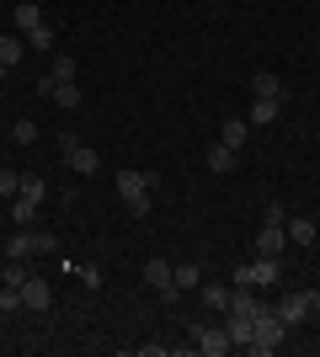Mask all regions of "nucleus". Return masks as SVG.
<instances>
[{"label": "nucleus", "instance_id": "1", "mask_svg": "<svg viewBox=\"0 0 320 357\" xmlns=\"http://www.w3.org/2000/svg\"><path fill=\"white\" fill-rule=\"evenodd\" d=\"M118 197L134 219H144L150 203H155V176H144V171H118Z\"/></svg>", "mask_w": 320, "mask_h": 357}, {"label": "nucleus", "instance_id": "2", "mask_svg": "<svg viewBox=\"0 0 320 357\" xmlns=\"http://www.w3.org/2000/svg\"><path fill=\"white\" fill-rule=\"evenodd\" d=\"M54 245H59V240L48 235V229H16L11 240H6V261H27V256H54Z\"/></svg>", "mask_w": 320, "mask_h": 357}, {"label": "nucleus", "instance_id": "3", "mask_svg": "<svg viewBox=\"0 0 320 357\" xmlns=\"http://www.w3.org/2000/svg\"><path fill=\"white\" fill-rule=\"evenodd\" d=\"M277 278H283V256H257L235 267V288H273Z\"/></svg>", "mask_w": 320, "mask_h": 357}, {"label": "nucleus", "instance_id": "4", "mask_svg": "<svg viewBox=\"0 0 320 357\" xmlns=\"http://www.w3.org/2000/svg\"><path fill=\"white\" fill-rule=\"evenodd\" d=\"M283 336H289V326H283V320L273 314V304H267V310L257 314V336H251V352H257V357H273L277 347H283Z\"/></svg>", "mask_w": 320, "mask_h": 357}, {"label": "nucleus", "instance_id": "5", "mask_svg": "<svg viewBox=\"0 0 320 357\" xmlns=\"http://www.w3.org/2000/svg\"><path fill=\"white\" fill-rule=\"evenodd\" d=\"M315 310H320V294H315V288H299V294H289L283 304H273V314H277L289 331H294V326H305Z\"/></svg>", "mask_w": 320, "mask_h": 357}, {"label": "nucleus", "instance_id": "6", "mask_svg": "<svg viewBox=\"0 0 320 357\" xmlns=\"http://www.w3.org/2000/svg\"><path fill=\"white\" fill-rule=\"evenodd\" d=\"M64 165H70V171H75V176H96V171H102V155H96L91 144H80L75 134H64Z\"/></svg>", "mask_w": 320, "mask_h": 357}, {"label": "nucleus", "instance_id": "7", "mask_svg": "<svg viewBox=\"0 0 320 357\" xmlns=\"http://www.w3.org/2000/svg\"><path fill=\"white\" fill-rule=\"evenodd\" d=\"M192 352L224 357V352H235V347H229V331L224 326H192Z\"/></svg>", "mask_w": 320, "mask_h": 357}, {"label": "nucleus", "instance_id": "8", "mask_svg": "<svg viewBox=\"0 0 320 357\" xmlns=\"http://www.w3.org/2000/svg\"><path fill=\"white\" fill-rule=\"evenodd\" d=\"M144 283L160 288V298H182V288H176V272H171L166 256H150V261H144Z\"/></svg>", "mask_w": 320, "mask_h": 357}, {"label": "nucleus", "instance_id": "9", "mask_svg": "<svg viewBox=\"0 0 320 357\" xmlns=\"http://www.w3.org/2000/svg\"><path fill=\"white\" fill-rule=\"evenodd\" d=\"M289 251V229H283V219H261L257 229V256H283Z\"/></svg>", "mask_w": 320, "mask_h": 357}, {"label": "nucleus", "instance_id": "10", "mask_svg": "<svg viewBox=\"0 0 320 357\" xmlns=\"http://www.w3.org/2000/svg\"><path fill=\"white\" fill-rule=\"evenodd\" d=\"M48 304H54V288H48L43 278H27V283H22V310H32V314H43Z\"/></svg>", "mask_w": 320, "mask_h": 357}, {"label": "nucleus", "instance_id": "11", "mask_svg": "<svg viewBox=\"0 0 320 357\" xmlns=\"http://www.w3.org/2000/svg\"><path fill=\"white\" fill-rule=\"evenodd\" d=\"M251 91H257L261 102H289V86L277 80L273 70H261V75H251Z\"/></svg>", "mask_w": 320, "mask_h": 357}, {"label": "nucleus", "instance_id": "12", "mask_svg": "<svg viewBox=\"0 0 320 357\" xmlns=\"http://www.w3.org/2000/svg\"><path fill=\"white\" fill-rule=\"evenodd\" d=\"M224 331H229V347H245V352H251V336H257V320H245V314H235V310H229Z\"/></svg>", "mask_w": 320, "mask_h": 357}, {"label": "nucleus", "instance_id": "13", "mask_svg": "<svg viewBox=\"0 0 320 357\" xmlns=\"http://www.w3.org/2000/svg\"><path fill=\"white\" fill-rule=\"evenodd\" d=\"M283 229H289V240L294 245H315V219H305V213H289V219H283Z\"/></svg>", "mask_w": 320, "mask_h": 357}, {"label": "nucleus", "instance_id": "14", "mask_svg": "<svg viewBox=\"0 0 320 357\" xmlns=\"http://www.w3.org/2000/svg\"><path fill=\"white\" fill-rule=\"evenodd\" d=\"M245 139H251V123H245V118H229V123H219V144H229V149H245Z\"/></svg>", "mask_w": 320, "mask_h": 357}, {"label": "nucleus", "instance_id": "15", "mask_svg": "<svg viewBox=\"0 0 320 357\" xmlns=\"http://www.w3.org/2000/svg\"><path fill=\"white\" fill-rule=\"evenodd\" d=\"M235 160H241V149H229V144H213L208 149V171H213V176H229Z\"/></svg>", "mask_w": 320, "mask_h": 357}, {"label": "nucleus", "instance_id": "16", "mask_svg": "<svg viewBox=\"0 0 320 357\" xmlns=\"http://www.w3.org/2000/svg\"><path fill=\"white\" fill-rule=\"evenodd\" d=\"M229 310H235V314H245V320H257V314L267 310V304H261V298H251V288H235V298H229Z\"/></svg>", "mask_w": 320, "mask_h": 357}, {"label": "nucleus", "instance_id": "17", "mask_svg": "<svg viewBox=\"0 0 320 357\" xmlns=\"http://www.w3.org/2000/svg\"><path fill=\"white\" fill-rule=\"evenodd\" d=\"M277 112H283V102H261V96H257V107H251V118H245V123H251V128H267V123H277Z\"/></svg>", "mask_w": 320, "mask_h": 357}, {"label": "nucleus", "instance_id": "18", "mask_svg": "<svg viewBox=\"0 0 320 357\" xmlns=\"http://www.w3.org/2000/svg\"><path fill=\"white\" fill-rule=\"evenodd\" d=\"M229 298H235V288H224V283H203V304H208V310H224V314H229Z\"/></svg>", "mask_w": 320, "mask_h": 357}, {"label": "nucleus", "instance_id": "19", "mask_svg": "<svg viewBox=\"0 0 320 357\" xmlns=\"http://www.w3.org/2000/svg\"><path fill=\"white\" fill-rule=\"evenodd\" d=\"M54 102H59L64 112H75V107L86 102V96H80V86H75V80H59V86H54Z\"/></svg>", "mask_w": 320, "mask_h": 357}, {"label": "nucleus", "instance_id": "20", "mask_svg": "<svg viewBox=\"0 0 320 357\" xmlns=\"http://www.w3.org/2000/svg\"><path fill=\"white\" fill-rule=\"evenodd\" d=\"M16 197H27V203H38V208H43V197H48V181H43V176H22Z\"/></svg>", "mask_w": 320, "mask_h": 357}, {"label": "nucleus", "instance_id": "21", "mask_svg": "<svg viewBox=\"0 0 320 357\" xmlns=\"http://www.w3.org/2000/svg\"><path fill=\"white\" fill-rule=\"evenodd\" d=\"M171 272H176V288H182V294H187V288H198V283H203V267H198V261H176Z\"/></svg>", "mask_w": 320, "mask_h": 357}, {"label": "nucleus", "instance_id": "22", "mask_svg": "<svg viewBox=\"0 0 320 357\" xmlns=\"http://www.w3.org/2000/svg\"><path fill=\"white\" fill-rule=\"evenodd\" d=\"M16 27H22V32L43 27V11H38V0H22V6H16Z\"/></svg>", "mask_w": 320, "mask_h": 357}, {"label": "nucleus", "instance_id": "23", "mask_svg": "<svg viewBox=\"0 0 320 357\" xmlns=\"http://www.w3.org/2000/svg\"><path fill=\"white\" fill-rule=\"evenodd\" d=\"M22 54H27V43H22V38H0V64H6V70H16V64H22Z\"/></svg>", "mask_w": 320, "mask_h": 357}, {"label": "nucleus", "instance_id": "24", "mask_svg": "<svg viewBox=\"0 0 320 357\" xmlns=\"http://www.w3.org/2000/svg\"><path fill=\"white\" fill-rule=\"evenodd\" d=\"M27 43L38 48V54H54V48H59V38H54V27L43 22V27H32V32H27Z\"/></svg>", "mask_w": 320, "mask_h": 357}, {"label": "nucleus", "instance_id": "25", "mask_svg": "<svg viewBox=\"0 0 320 357\" xmlns=\"http://www.w3.org/2000/svg\"><path fill=\"white\" fill-rule=\"evenodd\" d=\"M32 219H38V203H27V197H11V224H16V229H27Z\"/></svg>", "mask_w": 320, "mask_h": 357}, {"label": "nucleus", "instance_id": "26", "mask_svg": "<svg viewBox=\"0 0 320 357\" xmlns=\"http://www.w3.org/2000/svg\"><path fill=\"white\" fill-rule=\"evenodd\" d=\"M11 139H16V144H38V123H32V118H16L11 123Z\"/></svg>", "mask_w": 320, "mask_h": 357}, {"label": "nucleus", "instance_id": "27", "mask_svg": "<svg viewBox=\"0 0 320 357\" xmlns=\"http://www.w3.org/2000/svg\"><path fill=\"white\" fill-rule=\"evenodd\" d=\"M54 80H75V59H70V54H54Z\"/></svg>", "mask_w": 320, "mask_h": 357}, {"label": "nucleus", "instance_id": "28", "mask_svg": "<svg viewBox=\"0 0 320 357\" xmlns=\"http://www.w3.org/2000/svg\"><path fill=\"white\" fill-rule=\"evenodd\" d=\"M27 283V267H22V261H6V283L0 288H22Z\"/></svg>", "mask_w": 320, "mask_h": 357}, {"label": "nucleus", "instance_id": "29", "mask_svg": "<svg viewBox=\"0 0 320 357\" xmlns=\"http://www.w3.org/2000/svg\"><path fill=\"white\" fill-rule=\"evenodd\" d=\"M16 187H22V176H16V171H0V197H16Z\"/></svg>", "mask_w": 320, "mask_h": 357}, {"label": "nucleus", "instance_id": "30", "mask_svg": "<svg viewBox=\"0 0 320 357\" xmlns=\"http://www.w3.org/2000/svg\"><path fill=\"white\" fill-rule=\"evenodd\" d=\"M75 278H80L86 288H102V272H96V267H75Z\"/></svg>", "mask_w": 320, "mask_h": 357}, {"label": "nucleus", "instance_id": "31", "mask_svg": "<svg viewBox=\"0 0 320 357\" xmlns=\"http://www.w3.org/2000/svg\"><path fill=\"white\" fill-rule=\"evenodd\" d=\"M6 75H11V70H6V64H0V80H6Z\"/></svg>", "mask_w": 320, "mask_h": 357}, {"label": "nucleus", "instance_id": "32", "mask_svg": "<svg viewBox=\"0 0 320 357\" xmlns=\"http://www.w3.org/2000/svg\"><path fill=\"white\" fill-rule=\"evenodd\" d=\"M0 310H6V304H0Z\"/></svg>", "mask_w": 320, "mask_h": 357}]
</instances>
